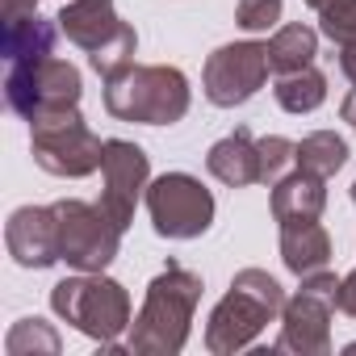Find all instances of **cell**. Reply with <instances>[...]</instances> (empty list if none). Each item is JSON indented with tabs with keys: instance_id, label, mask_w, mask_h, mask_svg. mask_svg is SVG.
Here are the masks:
<instances>
[{
	"instance_id": "cell-1",
	"label": "cell",
	"mask_w": 356,
	"mask_h": 356,
	"mask_svg": "<svg viewBox=\"0 0 356 356\" xmlns=\"http://www.w3.org/2000/svg\"><path fill=\"white\" fill-rule=\"evenodd\" d=\"M202 277L185 264H168L143 293V306L130 323V352L138 356H176L189 343L193 314L202 302Z\"/></svg>"
},
{
	"instance_id": "cell-2",
	"label": "cell",
	"mask_w": 356,
	"mask_h": 356,
	"mask_svg": "<svg viewBox=\"0 0 356 356\" xmlns=\"http://www.w3.org/2000/svg\"><path fill=\"white\" fill-rule=\"evenodd\" d=\"M285 289L273 273L264 268H239L231 277V289L206 318V348L214 356H235L248 352L268 323L281 318Z\"/></svg>"
},
{
	"instance_id": "cell-3",
	"label": "cell",
	"mask_w": 356,
	"mask_h": 356,
	"mask_svg": "<svg viewBox=\"0 0 356 356\" xmlns=\"http://www.w3.org/2000/svg\"><path fill=\"white\" fill-rule=\"evenodd\" d=\"M193 105L189 76L168 63H147L130 67L118 80H105V109L118 122H138V126H176Z\"/></svg>"
},
{
	"instance_id": "cell-4",
	"label": "cell",
	"mask_w": 356,
	"mask_h": 356,
	"mask_svg": "<svg viewBox=\"0 0 356 356\" xmlns=\"http://www.w3.org/2000/svg\"><path fill=\"white\" fill-rule=\"evenodd\" d=\"M51 310L97 343H113L130 331V293L105 273H76L51 289Z\"/></svg>"
},
{
	"instance_id": "cell-5",
	"label": "cell",
	"mask_w": 356,
	"mask_h": 356,
	"mask_svg": "<svg viewBox=\"0 0 356 356\" xmlns=\"http://www.w3.org/2000/svg\"><path fill=\"white\" fill-rule=\"evenodd\" d=\"M5 97H9V109L17 118L38 122L47 113L80 109L84 80H80L76 63H67L59 55H47V59H30V63H9Z\"/></svg>"
},
{
	"instance_id": "cell-6",
	"label": "cell",
	"mask_w": 356,
	"mask_h": 356,
	"mask_svg": "<svg viewBox=\"0 0 356 356\" xmlns=\"http://www.w3.org/2000/svg\"><path fill=\"white\" fill-rule=\"evenodd\" d=\"M30 151L42 172L63 176V181H84L101 168L105 143L88 130L80 109H63L30 122Z\"/></svg>"
},
{
	"instance_id": "cell-7",
	"label": "cell",
	"mask_w": 356,
	"mask_h": 356,
	"mask_svg": "<svg viewBox=\"0 0 356 356\" xmlns=\"http://www.w3.org/2000/svg\"><path fill=\"white\" fill-rule=\"evenodd\" d=\"M298 293L285 298L281 306V335L277 352H298V356H327L331 352V314H335V293L339 277L331 268L298 277Z\"/></svg>"
},
{
	"instance_id": "cell-8",
	"label": "cell",
	"mask_w": 356,
	"mask_h": 356,
	"mask_svg": "<svg viewBox=\"0 0 356 356\" xmlns=\"http://www.w3.org/2000/svg\"><path fill=\"white\" fill-rule=\"evenodd\" d=\"M147 214L159 239H202L214 227V193L189 172H163L147 185Z\"/></svg>"
},
{
	"instance_id": "cell-9",
	"label": "cell",
	"mask_w": 356,
	"mask_h": 356,
	"mask_svg": "<svg viewBox=\"0 0 356 356\" xmlns=\"http://www.w3.org/2000/svg\"><path fill=\"white\" fill-rule=\"evenodd\" d=\"M55 227H59V260L76 273H105L118 260L122 248V227L92 202L63 197L51 206Z\"/></svg>"
},
{
	"instance_id": "cell-10",
	"label": "cell",
	"mask_w": 356,
	"mask_h": 356,
	"mask_svg": "<svg viewBox=\"0 0 356 356\" xmlns=\"http://www.w3.org/2000/svg\"><path fill=\"white\" fill-rule=\"evenodd\" d=\"M268 47L264 42H227L218 47L206 67H202V88H206V101L218 105V109H235V105H248L264 80H268Z\"/></svg>"
},
{
	"instance_id": "cell-11",
	"label": "cell",
	"mask_w": 356,
	"mask_h": 356,
	"mask_svg": "<svg viewBox=\"0 0 356 356\" xmlns=\"http://www.w3.org/2000/svg\"><path fill=\"white\" fill-rule=\"evenodd\" d=\"M151 185V159L138 143L130 138H105V155H101V210L126 231L134 222L138 202L147 197Z\"/></svg>"
},
{
	"instance_id": "cell-12",
	"label": "cell",
	"mask_w": 356,
	"mask_h": 356,
	"mask_svg": "<svg viewBox=\"0 0 356 356\" xmlns=\"http://www.w3.org/2000/svg\"><path fill=\"white\" fill-rule=\"evenodd\" d=\"M5 248L22 268H51L59 264V227L51 206H22L5 222Z\"/></svg>"
},
{
	"instance_id": "cell-13",
	"label": "cell",
	"mask_w": 356,
	"mask_h": 356,
	"mask_svg": "<svg viewBox=\"0 0 356 356\" xmlns=\"http://www.w3.org/2000/svg\"><path fill=\"white\" fill-rule=\"evenodd\" d=\"M55 22H59L63 38H67L72 47H80L84 55H97V51L113 47V42L130 30V22L118 17L113 0H67Z\"/></svg>"
},
{
	"instance_id": "cell-14",
	"label": "cell",
	"mask_w": 356,
	"mask_h": 356,
	"mask_svg": "<svg viewBox=\"0 0 356 356\" xmlns=\"http://www.w3.org/2000/svg\"><path fill=\"white\" fill-rule=\"evenodd\" d=\"M323 210H327V176H318L310 168H293L273 185V218L281 227L318 222Z\"/></svg>"
},
{
	"instance_id": "cell-15",
	"label": "cell",
	"mask_w": 356,
	"mask_h": 356,
	"mask_svg": "<svg viewBox=\"0 0 356 356\" xmlns=\"http://www.w3.org/2000/svg\"><path fill=\"white\" fill-rule=\"evenodd\" d=\"M206 168L214 181H222L227 189H248V185H260V147L252 138L248 126L231 130L227 138H218L210 151H206Z\"/></svg>"
},
{
	"instance_id": "cell-16",
	"label": "cell",
	"mask_w": 356,
	"mask_h": 356,
	"mask_svg": "<svg viewBox=\"0 0 356 356\" xmlns=\"http://www.w3.org/2000/svg\"><path fill=\"white\" fill-rule=\"evenodd\" d=\"M59 34H63L59 22L34 13V17H22V22H5V26H0V51H5L9 63L47 59V55H55Z\"/></svg>"
},
{
	"instance_id": "cell-17",
	"label": "cell",
	"mask_w": 356,
	"mask_h": 356,
	"mask_svg": "<svg viewBox=\"0 0 356 356\" xmlns=\"http://www.w3.org/2000/svg\"><path fill=\"white\" fill-rule=\"evenodd\" d=\"M281 264L293 277L327 268L331 264V235L318 222H289V227H281Z\"/></svg>"
},
{
	"instance_id": "cell-18",
	"label": "cell",
	"mask_w": 356,
	"mask_h": 356,
	"mask_svg": "<svg viewBox=\"0 0 356 356\" xmlns=\"http://www.w3.org/2000/svg\"><path fill=\"white\" fill-rule=\"evenodd\" d=\"M264 47H268V67L277 76H289V72H302V67L314 63L318 30H310L306 22H289V26H277Z\"/></svg>"
},
{
	"instance_id": "cell-19",
	"label": "cell",
	"mask_w": 356,
	"mask_h": 356,
	"mask_svg": "<svg viewBox=\"0 0 356 356\" xmlns=\"http://www.w3.org/2000/svg\"><path fill=\"white\" fill-rule=\"evenodd\" d=\"M273 97H277V105L285 109V113H314L323 101H327V76L310 63V67H302V72H289V76H277V88H273Z\"/></svg>"
},
{
	"instance_id": "cell-20",
	"label": "cell",
	"mask_w": 356,
	"mask_h": 356,
	"mask_svg": "<svg viewBox=\"0 0 356 356\" xmlns=\"http://www.w3.org/2000/svg\"><path fill=\"white\" fill-rule=\"evenodd\" d=\"M348 163V143L335 130H310L298 143V168H310L318 176H335Z\"/></svg>"
},
{
	"instance_id": "cell-21",
	"label": "cell",
	"mask_w": 356,
	"mask_h": 356,
	"mask_svg": "<svg viewBox=\"0 0 356 356\" xmlns=\"http://www.w3.org/2000/svg\"><path fill=\"white\" fill-rule=\"evenodd\" d=\"M63 343H59V331L42 318H17L9 327V339H5V352L9 356H30V352H47L55 356Z\"/></svg>"
},
{
	"instance_id": "cell-22",
	"label": "cell",
	"mask_w": 356,
	"mask_h": 356,
	"mask_svg": "<svg viewBox=\"0 0 356 356\" xmlns=\"http://www.w3.org/2000/svg\"><path fill=\"white\" fill-rule=\"evenodd\" d=\"M306 5L314 9L323 38H331L335 47L356 38V0H306Z\"/></svg>"
},
{
	"instance_id": "cell-23",
	"label": "cell",
	"mask_w": 356,
	"mask_h": 356,
	"mask_svg": "<svg viewBox=\"0 0 356 356\" xmlns=\"http://www.w3.org/2000/svg\"><path fill=\"white\" fill-rule=\"evenodd\" d=\"M260 147V185H277L285 172L298 168V143L285 138V134H264L256 138Z\"/></svg>"
},
{
	"instance_id": "cell-24",
	"label": "cell",
	"mask_w": 356,
	"mask_h": 356,
	"mask_svg": "<svg viewBox=\"0 0 356 356\" xmlns=\"http://www.w3.org/2000/svg\"><path fill=\"white\" fill-rule=\"evenodd\" d=\"M285 13V0H239L235 5V26L243 34H268L281 26Z\"/></svg>"
},
{
	"instance_id": "cell-25",
	"label": "cell",
	"mask_w": 356,
	"mask_h": 356,
	"mask_svg": "<svg viewBox=\"0 0 356 356\" xmlns=\"http://www.w3.org/2000/svg\"><path fill=\"white\" fill-rule=\"evenodd\" d=\"M335 310H339V314H348V318H356V268H352L348 277H339V293H335Z\"/></svg>"
},
{
	"instance_id": "cell-26",
	"label": "cell",
	"mask_w": 356,
	"mask_h": 356,
	"mask_svg": "<svg viewBox=\"0 0 356 356\" xmlns=\"http://www.w3.org/2000/svg\"><path fill=\"white\" fill-rule=\"evenodd\" d=\"M339 72H343V80L356 88V38H352V42H339Z\"/></svg>"
},
{
	"instance_id": "cell-27",
	"label": "cell",
	"mask_w": 356,
	"mask_h": 356,
	"mask_svg": "<svg viewBox=\"0 0 356 356\" xmlns=\"http://www.w3.org/2000/svg\"><path fill=\"white\" fill-rule=\"evenodd\" d=\"M38 13V0H5V22H22Z\"/></svg>"
},
{
	"instance_id": "cell-28",
	"label": "cell",
	"mask_w": 356,
	"mask_h": 356,
	"mask_svg": "<svg viewBox=\"0 0 356 356\" xmlns=\"http://www.w3.org/2000/svg\"><path fill=\"white\" fill-rule=\"evenodd\" d=\"M339 118H343V122H348V126L356 130V88H352V92H348V97L339 101Z\"/></svg>"
},
{
	"instance_id": "cell-29",
	"label": "cell",
	"mask_w": 356,
	"mask_h": 356,
	"mask_svg": "<svg viewBox=\"0 0 356 356\" xmlns=\"http://www.w3.org/2000/svg\"><path fill=\"white\" fill-rule=\"evenodd\" d=\"M343 352H348V356H356V343H348V348H343Z\"/></svg>"
},
{
	"instance_id": "cell-30",
	"label": "cell",
	"mask_w": 356,
	"mask_h": 356,
	"mask_svg": "<svg viewBox=\"0 0 356 356\" xmlns=\"http://www.w3.org/2000/svg\"><path fill=\"white\" fill-rule=\"evenodd\" d=\"M352 202H356V181H352Z\"/></svg>"
}]
</instances>
